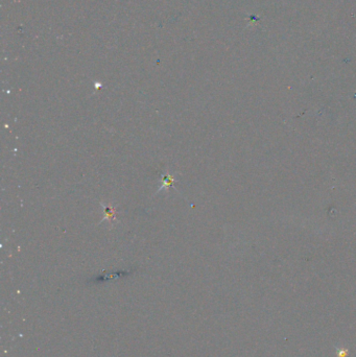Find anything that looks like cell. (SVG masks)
<instances>
[{"label": "cell", "instance_id": "cell-1", "mask_svg": "<svg viewBox=\"0 0 356 357\" xmlns=\"http://www.w3.org/2000/svg\"><path fill=\"white\" fill-rule=\"evenodd\" d=\"M349 354V351L345 348H336V357H347Z\"/></svg>", "mask_w": 356, "mask_h": 357}]
</instances>
